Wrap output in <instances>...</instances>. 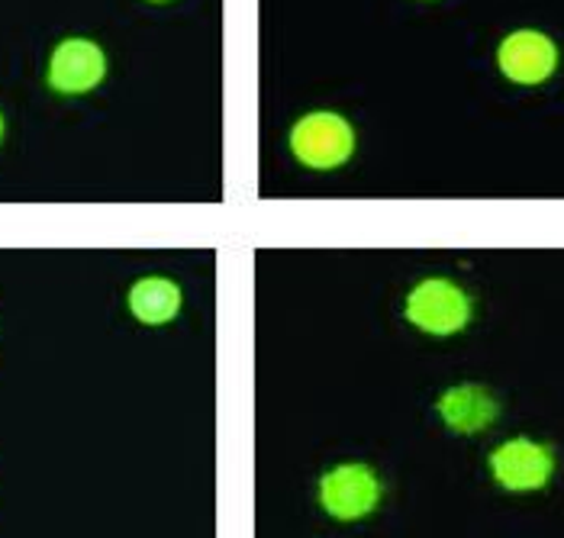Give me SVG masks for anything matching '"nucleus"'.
<instances>
[{"label":"nucleus","instance_id":"4","mask_svg":"<svg viewBox=\"0 0 564 538\" xmlns=\"http://www.w3.org/2000/svg\"><path fill=\"white\" fill-rule=\"evenodd\" d=\"M319 499L329 516L351 523L378 506L381 484L368 464H339L319 481Z\"/></svg>","mask_w":564,"mask_h":538},{"label":"nucleus","instance_id":"7","mask_svg":"<svg viewBox=\"0 0 564 538\" xmlns=\"http://www.w3.org/2000/svg\"><path fill=\"white\" fill-rule=\"evenodd\" d=\"M497 400L478 387V384H458L452 387L448 394H442L438 400V416L448 429L462 432V436H471L487 429L494 419H497Z\"/></svg>","mask_w":564,"mask_h":538},{"label":"nucleus","instance_id":"10","mask_svg":"<svg viewBox=\"0 0 564 538\" xmlns=\"http://www.w3.org/2000/svg\"><path fill=\"white\" fill-rule=\"evenodd\" d=\"M152 3H165V0H152Z\"/></svg>","mask_w":564,"mask_h":538},{"label":"nucleus","instance_id":"6","mask_svg":"<svg viewBox=\"0 0 564 538\" xmlns=\"http://www.w3.org/2000/svg\"><path fill=\"white\" fill-rule=\"evenodd\" d=\"M497 62L513 85H542L545 78H552L558 65V48L545 33L520 30L500 43Z\"/></svg>","mask_w":564,"mask_h":538},{"label":"nucleus","instance_id":"9","mask_svg":"<svg viewBox=\"0 0 564 538\" xmlns=\"http://www.w3.org/2000/svg\"><path fill=\"white\" fill-rule=\"evenodd\" d=\"M0 139H3V117H0Z\"/></svg>","mask_w":564,"mask_h":538},{"label":"nucleus","instance_id":"3","mask_svg":"<svg viewBox=\"0 0 564 538\" xmlns=\"http://www.w3.org/2000/svg\"><path fill=\"white\" fill-rule=\"evenodd\" d=\"M490 471H494V481L503 491L529 494V491H542L552 481L555 458H552V451L545 449V446H539V442L510 439L500 449H494Z\"/></svg>","mask_w":564,"mask_h":538},{"label":"nucleus","instance_id":"5","mask_svg":"<svg viewBox=\"0 0 564 538\" xmlns=\"http://www.w3.org/2000/svg\"><path fill=\"white\" fill-rule=\"evenodd\" d=\"M107 78V55L90 40H65L48 58V88L58 94H87Z\"/></svg>","mask_w":564,"mask_h":538},{"label":"nucleus","instance_id":"2","mask_svg":"<svg viewBox=\"0 0 564 538\" xmlns=\"http://www.w3.org/2000/svg\"><path fill=\"white\" fill-rule=\"evenodd\" d=\"M355 149V133L339 113H310L291 133V152L297 162L316 172L346 165Z\"/></svg>","mask_w":564,"mask_h":538},{"label":"nucleus","instance_id":"8","mask_svg":"<svg viewBox=\"0 0 564 538\" xmlns=\"http://www.w3.org/2000/svg\"><path fill=\"white\" fill-rule=\"evenodd\" d=\"M130 310L145 326L172 322L177 310H181V287L169 277H159V274L142 277V281L132 284Z\"/></svg>","mask_w":564,"mask_h":538},{"label":"nucleus","instance_id":"1","mask_svg":"<svg viewBox=\"0 0 564 538\" xmlns=\"http://www.w3.org/2000/svg\"><path fill=\"white\" fill-rule=\"evenodd\" d=\"M403 314L430 336H455L471 319V297L445 277H430L410 290Z\"/></svg>","mask_w":564,"mask_h":538}]
</instances>
